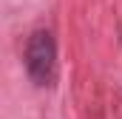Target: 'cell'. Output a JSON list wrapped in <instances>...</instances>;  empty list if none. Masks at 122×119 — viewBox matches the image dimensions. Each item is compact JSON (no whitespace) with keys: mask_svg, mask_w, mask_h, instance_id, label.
I'll return each mask as SVG.
<instances>
[{"mask_svg":"<svg viewBox=\"0 0 122 119\" xmlns=\"http://www.w3.org/2000/svg\"><path fill=\"white\" fill-rule=\"evenodd\" d=\"M26 74L34 85H51L54 74H57V40L48 29L31 31L29 43H26V54H23Z\"/></svg>","mask_w":122,"mask_h":119,"instance_id":"6da1fadb","label":"cell"}]
</instances>
